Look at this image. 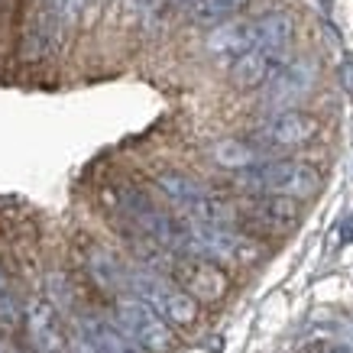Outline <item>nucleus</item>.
<instances>
[{"instance_id":"1","label":"nucleus","mask_w":353,"mask_h":353,"mask_svg":"<svg viewBox=\"0 0 353 353\" xmlns=\"http://www.w3.org/2000/svg\"><path fill=\"white\" fill-rule=\"evenodd\" d=\"M240 188L256 194H279V198H311L321 188V175L311 169L308 162L279 159V162H259L253 169L236 175Z\"/></svg>"},{"instance_id":"2","label":"nucleus","mask_w":353,"mask_h":353,"mask_svg":"<svg viewBox=\"0 0 353 353\" xmlns=\"http://www.w3.org/2000/svg\"><path fill=\"white\" fill-rule=\"evenodd\" d=\"M127 285L133 289L139 301H146L159 318H165L169 324L179 327H192L198 321V301L188 295L185 289H179L172 279H162L156 272H130Z\"/></svg>"},{"instance_id":"3","label":"nucleus","mask_w":353,"mask_h":353,"mask_svg":"<svg viewBox=\"0 0 353 353\" xmlns=\"http://www.w3.org/2000/svg\"><path fill=\"white\" fill-rule=\"evenodd\" d=\"M117 324L146 353H169L172 347H175V334H172L169 321L159 318L146 301H139V299L117 301Z\"/></svg>"},{"instance_id":"4","label":"nucleus","mask_w":353,"mask_h":353,"mask_svg":"<svg viewBox=\"0 0 353 353\" xmlns=\"http://www.w3.org/2000/svg\"><path fill=\"white\" fill-rule=\"evenodd\" d=\"M169 276L194 301H221L230 289V279L224 269L201 256H175L169 263Z\"/></svg>"},{"instance_id":"5","label":"nucleus","mask_w":353,"mask_h":353,"mask_svg":"<svg viewBox=\"0 0 353 353\" xmlns=\"http://www.w3.org/2000/svg\"><path fill=\"white\" fill-rule=\"evenodd\" d=\"M318 137V120L305 114V110H282L269 120L266 127L256 130V143L259 150H292V146H305Z\"/></svg>"},{"instance_id":"6","label":"nucleus","mask_w":353,"mask_h":353,"mask_svg":"<svg viewBox=\"0 0 353 353\" xmlns=\"http://www.w3.org/2000/svg\"><path fill=\"white\" fill-rule=\"evenodd\" d=\"M246 221L263 234H282V230L299 224V204H295V198L259 194L246 204Z\"/></svg>"},{"instance_id":"7","label":"nucleus","mask_w":353,"mask_h":353,"mask_svg":"<svg viewBox=\"0 0 353 353\" xmlns=\"http://www.w3.org/2000/svg\"><path fill=\"white\" fill-rule=\"evenodd\" d=\"M26 324H30L36 353H68V341H65L62 324H59V308L52 301H32L30 311H26Z\"/></svg>"},{"instance_id":"8","label":"nucleus","mask_w":353,"mask_h":353,"mask_svg":"<svg viewBox=\"0 0 353 353\" xmlns=\"http://www.w3.org/2000/svg\"><path fill=\"white\" fill-rule=\"evenodd\" d=\"M285 52H272V49H250L246 55H240L234 65H230V78H234L236 88H259V85H269V78L276 75L279 68H285Z\"/></svg>"},{"instance_id":"9","label":"nucleus","mask_w":353,"mask_h":353,"mask_svg":"<svg viewBox=\"0 0 353 353\" xmlns=\"http://www.w3.org/2000/svg\"><path fill=\"white\" fill-rule=\"evenodd\" d=\"M311 78H314V72H311L308 62H295V65L279 68L276 75L269 78L266 104H272V108H292L299 97L308 94Z\"/></svg>"},{"instance_id":"10","label":"nucleus","mask_w":353,"mask_h":353,"mask_svg":"<svg viewBox=\"0 0 353 353\" xmlns=\"http://www.w3.org/2000/svg\"><path fill=\"white\" fill-rule=\"evenodd\" d=\"M250 49H256V30L253 23H221L211 30L208 36V52L214 55H230V59H240Z\"/></svg>"},{"instance_id":"11","label":"nucleus","mask_w":353,"mask_h":353,"mask_svg":"<svg viewBox=\"0 0 353 353\" xmlns=\"http://www.w3.org/2000/svg\"><path fill=\"white\" fill-rule=\"evenodd\" d=\"M81 334H85L101 353H146L120 324L114 327V324L101 321V318H85V321H81Z\"/></svg>"},{"instance_id":"12","label":"nucleus","mask_w":353,"mask_h":353,"mask_svg":"<svg viewBox=\"0 0 353 353\" xmlns=\"http://www.w3.org/2000/svg\"><path fill=\"white\" fill-rule=\"evenodd\" d=\"M253 30H256V46L259 49H272V52H285L292 43V36H295V20H292L289 13H266V17H259L253 23Z\"/></svg>"},{"instance_id":"13","label":"nucleus","mask_w":353,"mask_h":353,"mask_svg":"<svg viewBox=\"0 0 353 353\" xmlns=\"http://www.w3.org/2000/svg\"><path fill=\"white\" fill-rule=\"evenodd\" d=\"M217 165H224V169H253L263 162V150H259L256 143H246V139H221L214 150H211Z\"/></svg>"},{"instance_id":"14","label":"nucleus","mask_w":353,"mask_h":353,"mask_svg":"<svg viewBox=\"0 0 353 353\" xmlns=\"http://www.w3.org/2000/svg\"><path fill=\"white\" fill-rule=\"evenodd\" d=\"M88 269H91V276L104 285V289H120L123 282H127V269L120 266V259L108 250H101V246H91L88 250Z\"/></svg>"},{"instance_id":"15","label":"nucleus","mask_w":353,"mask_h":353,"mask_svg":"<svg viewBox=\"0 0 353 353\" xmlns=\"http://www.w3.org/2000/svg\"><path fill=\"white\" fill-rule=\"evenodd\" d=\"M156 185L162 188V194L165 198H172L175 204H182V208H192L198 198H204V188L194 179H188V175H182V172H162L159 179H156Z\"/></svg>"},{"instance_id":"16","label":"nucleus","mask_w":353,"mask_h":353,"mask_svg":"<svg viewBox=\"0 0 353 353\" xmlns=\"http://www.w3.org/2000/svg\"><path fill=\"white\" fill-rule=\"evenodd\" d=\"M240 7H243V0H201V3L194 7V20L204 23V26H208V23L214 26V23L227 20L230 13H236Z\"/></svg>"},{"instance_id":"17","label":"nucleus","mask_w":353,"mask_h":353,"mask_svg":"<svg viewBox=\"0 0 353 353\" xmlns=\"http://www.w3.org/2000/svg\"><path fill=\"white\" fill-rule=\"evenodd\" d=\"M13 314H17V308H13L10 289H7V279H3V269H0V318L13 321Z\"/></svg>"},{"instance_id":"18","label":"nucleus","mask_w":353,"mask_h":353,"mask_svg":"<svg viewBox=\"0 0 353 353\" xmlns=\"http://www.w3.org/2000/svg\"><path fill=\"white\" fill-rule=\"evenodd\" d=\"M305 353H350L343 343H334V341H311L305 347Z\"/></svg>"},{"instance_id":"19","label":"nucleus","mask_w":353,"mask_h":353,"mask_svg":"<svg viewBox=\"0 0 353 353\" xmlns=\"http://www.w3.org/2000/svg\"><path fill=\"white\" fill-rule=\"evenodd\" d=\"M68 353H101V350H97V347H94V343H91V341H88V337H85V334H78V337H75V341H72V343H68Z\"/></svg>"},{"instance_id":"20","label":"nucleus","mask_w":353,"mask_h":353,"mask_svg":"<svg viewBox=\"0 0 353 353\" xmlns=\"http://www.w3.org/2000/svg\"><path fill=\"white\" fill-rule=\"evenodd\" d=\"M341 78H343V88L353 94V62L350 59H343V65H341Z\"/></svg>"},{"instance_id":"21","label":"nucleus","mask_w":353,"mask_h":353,"mask_svg":"<svg viewBox=\"0 0 353 353\" xmlns=\"http://www.w3.org/2000/svg\"><path fill=\"white\" fill-rule=\"evenodd\" d=\"M341 240L347 243V240H353V214L343 221V227H341Z\"/></svg>"},{"instance_id":"22","label":"nucleus","mask_w":353,"mask_h":353,"mask_svg":"<svg viewBox=\"0 0 353 353\" xmlns=\"http://www.w3.org/2000/svg\"><path fill=\"white\" fill-rule=\"evenodd\" d=\"M46 3H49V10H65V3H68V0H46Z\"/></svg>"},{"instance_id":"23","label":"nucleus","mask_w":353,"mask_h":353,"mask_svg":"<svg viewBox=\"0 0 353 353\" xmlns=\"http://www.w3.org/2000/svg\"><path fill=\"white\" fill-rule=\"evenodd\" d=\"M172 3H175V7H198V3H201V0H172Z\"/></svg>"},{"instance_id":"24","label":"nucleus","mask_w":353,"mask_h":353,"mask_svg":"<svg viewBox=\"0 0 353 353\" xmlns=\"http://www.w3.org/2000/svg\"><path fill=\"white\" fill-rule=\"evenodd\" d=\"M10 353H20V350H10Z\"/></svg>"}]
</instances>
